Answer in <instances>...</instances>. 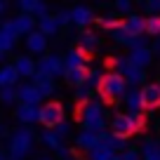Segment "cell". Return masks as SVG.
Returning <instances> with one entry per match:
<instances>
[{
  "mask_svg": "<svg viewBox=\"0 0 160 160\" xmlns=\"http://www.w3.org/2000/svg\"><path fill=\"white\" fill-rule=\"evenodd\" d=\"M139 94H141V106L144 108H160V85L151 82V85L139 87Z\"/></svg>",
  "mask_w": 160,
  "mask_h": 160,
  "instance_id": "obj_9",
  "label": "cell"
},
{
  "mask_svg": "<svg viewBox=\"0 0 160 160\" xmlns=\"http://www.w3.org/2000/svg\"><path fill=\"white\" fill-rule=\"evenodd\" d=\"M115 73L120 75V78L125 80L127 85H141L146 80V68H141V66L132 64L127 57H120V59H115Z\"/></svg>",
  "mask_w": 160,
  "mask_h": 160,
  "instance_id": "obj_4",
  "label": "cell"
},
{
  "mask_svg": "<svg viewBox=\"0 0 160 160\" xmlns=\"http://www.w3.org/2000/svg\"><path fill=\"white\" fill-rule=\"evenodd\" d=\"M101 78H104V73H101L99 68H87V75H85V82H82V85L97 90V87H99V82H101Z\"/></svg>",
  "mask_w": 160,
  "mask_h": 160,
  "instance_id": "obj_27",
  "label": "cell"
},
{
  "mask_svg": "<svg viewBox=\"0 0 160 160\" xmlns=\"http://www.w3.org/2000/svg\"><path fill=\"white\" fill-rule=\"evenodd\" d=\"M0 101L2 106H12L17 101V85H7V87H0Z\"/></svg>",
  "mask_w": 160,
  "mask_h": 160,
  "instance_id": "obj_26",
  "label": "cell"
},
{
  "mask_svg": "<svg viewBox=\"0 0 160 160\" xmlns=\"http://www.w3.org/2000/svg\"><path fill=\"white\" fill-rule=\"evenodd\" d=\"M26 50H28V54H45L47 50V38L40 31H33V33L26 35Z\"/></svg>",
  "mask_w": 160,
  "mask_h": 160,
  "instance_id": "obj_14",
  "label": "cell"
},
{
  "mask_svg": "<svg viewBox=\"0 0 160 160\" xmlns=\"http://www.w3.org/2000/svg\"><path fill=\"white\" fill-rule=\"evenodd\" d=\"M127 82L122 78H120L118 73H104V78H101V82H99V94H101V99L104 101H108V104H115L118 99H122V94H125V90H127Z\"/></svg>",
  "mask_w": 160,
  "mask_h": 160,
  "instance_id": "obj_3",
  "label": "cell"
},
{
  "mask_svg": "<svg viewBox=\"0 0 160 160\" xmlns=\"http://www.w3.org/2000/svg\"><path fill=\"white\" fill-rule=\"evenodd\" d=\"M54 153H57V158H61V160H64V158H68V155H71V151L66 148L64 144H59V146L54 148Z\"/></svg>",
  "mask_w": 160,
  "mask_h": 160,
  "instance_id": "obj_40",
  "label": "cell"
},
{
  "mask_svg": "<svg viewBox=\"0 0 160 160\" xmlns=\"http://www.w3.org/2000/svg\"><path fill=\"white\" fill-rule=\"evenodd\" d=\"M35 26H38V31H40L42 35H45V38H50V35L59 33V26H57L54 17H50V14H47V17H42V19H40Z\"/></svg>",
  "mask_w": 160,
  "mask_h": 160,
  "instance_id": "obj_24",
  "label": "cell"
},
{
  "mask_svg": "<svg viewBox=\"0 0 160 160\" xmlns=\"http://www.w3.org/2000/svg\"><path fill=\"white\" fill-rule=\"evenodd\" d=\"M64 160H75V158H73V155H68V158H64Z\"/></svg>",
  "mask_w": 160,
  "mask_h": 160,
  "instance_id": "obj_44",
  "label": "cell"
},
{
  "mask_svg": "<svg viewBox=\"0 0 160 160\" xmlns=\"http://www.w3.org/2000/svg\"><path fill=\"white\" fill-rule=\"evenodd\" d=\"M146 35H151V38L160 35V14H151L146 19Z\"/></svg>",
  "mask_w": 160,
  "mask_h": 160,
  "instance_id": "obj_28",
  "label": "cell"
},
{
  "mask_svg": "<svg viewBox=\"0 0 160 160\" xmlns=\"http://www.w3.org/2000/svg\"><path fill=\"white\" fill-rule=\"evenodd\" d=\"M38 160H54V158H50V155H40Z\"/></svg>",
  "mask_w": 160,
  "mask_h": 160,
  "instance_id": "obj_41",
  "label": "cell"
},
{
  "mask_svg": "<svg viewBox=\"0 0 160 160\" xmlns=\"http://www.w3.org/2000/svg\"><path fill=\"white\" fill-rule=\"evenodd\" d=\"M99 47V38H97V33H92V31H82L80 33V38H78V50L80 52H85L87 57H92V52Z\"/></svg>",
  "mask_w": 160,
  "mask_h": 160,
  "instance_id": "obj_15",
  "label": "cell"
},
{
  "mask_svg": "<svg viewBox=\"0 0 160 160\" xmlns=\"http://www.w3.org/2000/svg\"><path fill=\"white\" fill-rule=\"evenodd\" d=\"M31 82L38 87V92L42 94V99H45V97H52V94H54V90H57V87H54V78L40 73V71H35V73L31 75Z\"/></svg>",
  "mask_w": 160,
  "mask_h": 160,
  "instance_id": "obj_12",
  "label": "cell"
},
{
  "mask_svg": "<svg viewBox=\"0 0 160 160\" xmlns=\"http://www.w3.org/2000/svg\"><path fill=\"white\" fill-rule=\"evenodd\" d=\"M68 14H71V24L78 26V28H82V31H85L87 26L94 21V12H92V7H87V5H75V7H71Z\"/></svg>",
  "mask_w": 160,
  "mask_h": 160,
  "instance_id": "obj_8",
  "label": "cell"
},
{
  "mask_svg": "<svg viewBox=\"0 0 160 160\" xmlns=\"http://www.w3.org/2000/svg\"><path fill=\"white\" fill-rule=\"evenodd\" d=\"M87 61H90V57H87L85 52H80V50H71L68 54L64 57L66 68H75V66H87Z\"/></svg>",
  "mask_w": 160,
  "mask_h": 160,
  "instance_id": "obj_23",
  "label": "cell"
},
{
  "mask_svg": "<svg viewBox=\"0 0 160 160\" xmlns=\"http://www.w3.org/2000/svg\"><path fill=\"white\" fill-rule=\"evenodd\" d=\"M31 148H33V130H31V125H24L12 132L7 160H24L31 153Z\"/></svg>",
  "mask_w": 160,
  "mask_h": 160,
  "instance_id": "obj_2",
  "label": "cell"
},
{
  "mask_svg": "<svg viewBox=\"0 0 160 160\" xmlns=\"http://www.w3.org/2000/svg\"><path fill=\"white\" fill-rule=\"evenodd\" d=\"M2 57H5V54H2V52H0V61H2Z\"/></svg>",
  "mask_w": 160,
  "mask_h": 160,
  "instance_id": "obj_45",
  "label": "cell"
},
{
  "mask_svg": "<svg viewBox=\"0 0 160 160\" xmlns=\"http://www.w3.org/2000/svg\"><path fill=\"white\" fill-rule=\"evenodd\" d=\"M14 28L19 35H28L35 31V17L33 14H24V12H19V17H14Z\"/></svg>",
  "mask_w": 160,
  "mask_h": 160,
  "instance_id": "obj_19",
  "label": "cell"
},
{
  "mask_svg": "<svg viewBox=\"0 0 160 160\" xmlns=\"http://www.w3.org/2000/svg\"><path fill=\"white\" fill-rule=\"evenodd\" d=\"M78 111L75 115H80V125L82 130H90V132H106L108 122H106V113H104V106L101 101L97 99H90V101H78Z\"/></svg>",
  "mask_w": 160,
  "mask_h": 160,
  "instance_id": "obj_1",
  "label": "cell"
},
{
  "mask_svg": "<svg viewBox=\"0 0 160 160\" xmlns=\"http://www.w3.org/2000/svg\"><path fill=\"white\" fill-rule=\"evenodd\" d=\"M75 99H78V101H90V99H94V90H92V87H87V85L75 87Z\"/></svg>",
  "mask_w": 160,
  "mask_h": 160,
  "instance_id": "obj_29",
  "label": "cell"
},
{
  "mask_svg": "<svg viewBox=\"0 0 160 160\" xmlns=\"http://www.w3.org/2000/svg\"><path fill=\"white\" fill-rule=\"evenodd\" d=\"M158 146H160V141H158Z\"/></svg>",
  "mask_w": 160,
  "mask_h": 160,
  "instance_id": "obj_47",
  "label": "cell"
},
{
  "mask_svg": "<svg viewBox=\"0 0 160 160\" xmlns=\"http://www.w3.org/2000/svg\"><path fill=\"white\" fill-rule=\"evenodd\" d=\"M40 0H19V10L24 12V14H33L35 5H38Z\"/></svg>",
  "mask_w": 160,
  "mask_h": 160,
  "instance_id": "obj_34",
  "label": "cell"
},
{
  "mask_svg": "<svg viewBox=\"0 0 160 160\" xmlns=\"http://www.w3.org/2000/svg\"><path fill=\"white\" fill-rule=\"evenodd\" d=\"M52 132H54L59 139H64V137H68V134H71V125H68V122H59V125H57Z\"/></svg>",
  "mask_w": 160,
  "mask_h": 160,
  "instance_id": "obj_36",
  "label": "cell"
},
{
  "mask_svg": "<svg viewBox=\"0 0 160 160\" xmlns=\"http://www.w3.org/2000/svg\"><path fill=\"white\" fill-rule=\"evenodd\" d=\"M54 21H57V26H59V28L68 26V24H71V14H68V10H61L59 14H54Z\"/></svg>",
  "mask_w": 160,
  "mask_h": 160,
  "instance_id": "obj_35",
  "label": "cell"
},
{
  "mask_svg": "<svg viewBox=\"0 0 160 160\" xmlns=\"http://www.w3.org/2000/svg\"><path fill=\"white\" fill-rule=\"evenodd\" d=\"M35 71L50 75V78H64V73H66L64 57H59V54H42L40 61H35Z\"/></svg>",
  "mask_w": 160,
  "mask_h": 160,
  "instance_id": "obj_6",
  "label": "cell"
},
{
  "mask_svg": "<svg viewBox=\"0 0 160 160\" xmlns=\"http://www.w3.org/2000/svg\"><path fill=\"white\" fill-rule=\"evenodd\" d=\"M115 10L122 12V14H127V12L132 10V0H115Z\"/></svg>",
  "mask_w": 160,
  "mask_h": 160,
  "instance_id": "obj_38",
  "label": "cell"
},
{
  "mask_svg": "<svg viewBox=\"0 0 160 160\" xmlns=\"http://www.w3.org/2000/svg\"><path fill=\"white\" fill-rule=\"evenodd\" d=\"M2 12H5V2H2V0H0V14H2Z\"/></svg>",
  "mask_w": 160,
  "mask_h": 160,
  "instance_id": "obj_42",
  "label": "cell"
},
{
  "mask_svg": "<svg viewBox=\"0 0 160 160\" xmlns=\"http://www.w3.org/2000/svg\"><path fill=\"white\" fill-rule=\"evenodd\" d=\"M0 127H2V120H0Z\"/></svg>",
  "mask_w": 160,
  "mask_h": 160,
  "instance_id": "obj_46",
  "label": "cell"
},
{
  "mask_svg": "<svg viewBox=\"0 0 160 160\" xmlns=\"http://www.w3.org/2000/svg\"><path fill=\"white\" fill-rule=\"evenodd\" d=\"M0 87H2V85H0Z\"/></svg>",
  "mask_w": 160,
  "mask_h": 160,
  "instance_id": "obj_48",
  "label": "cell"
},
{
  "mask_svg": "<svg viewBox=\"0 0 160 160\" xmlns=\"http://www.w3.org/2000/svg\"><path fill=\"white\" fill-rule=\"evenodd\" d=\"M17 120L19 122H24V125H33V122H38V106H31V104H19L14 111Z\"/></svg>",
  "mask_w": 160,
  "mask_h": 160,
  "instance_id": "obj_17",
  "label": "cell"
},
{
  "mask_svg": "<svg viewBox=\"0 0 160 160\" xmlns=\"http://www.w3.org/2000/svg\"><path fill=\"white\" fill-rule=\"evenodd\" d=\"M14 68L17 73H19V78H31V75L35 73V61L31 59L28 54H21L14 59Z\"/></svg>",
  "mask_w": 160,
  "mask_h": 160,
  "instance_id": "obj_20",
  "label": "cell"
},
{
  "mask_svg": "<svg viewBox=\"0 0 160 160\" xmlns=\"http://www.w3.org/2000/svg\"><path fill=\"white\" fill-rule=\"evenodd\" d=\"M139 151H141V160H160V146L153 139H146Z\"/></svg>",
  "mask_w": 160,
  "mask_h": 160,
  "instance_id": "obj_25",
  "label": "cell"
},
{
  "mask_svg": "<svg viewBox=\"0 0 160 160\" xmlns=\"http://www.w3.org/2000/svg\"><path fill=\"white\" fill-rule=\"evenodd\" d=\"M33 17H38V19L47 17V2H45V0H40L38 5H35V10H33Z\"/></svg>",
  "mask_w": 160,
  "mask_h": 160,
  "instance_id": "obj_37",
  "label": "cell"
},
{
  "mask_svg": "<svg viewBox=\"0 0 160 160\" xmlns=\"http://www.w3.org/2000/svg\"><path fill=\"white\" fill-rule=\"evenodd\" d=\"M146 10L151 14H160V0H146Z\"/></svg>",
  "mask_w": 160,
  "mask_h": 160,
  "instance_id": "obj_39",
  "label": "cell"
},
{
  "mask_svg": "<svg viewBox=\"0 0 160 160\" xmlns=\"http://www.w3.org/2000/svg\"><path fill=\"white\" fill-rule=\"evenodd\" d=\"M19 82V73H17L14 64H2L0 66V85L7 87V85H17Z\"/></svg>",
  "mask_w": 160,
  "mask_h": 160,
  "instance_id": "obj_22",
  "label": "cell"
},
{
  "mask_svg": "<svg viewBox=\"0 0 160 160\" xmlns=\"http://www.w3.org/2000/svg\"><path fill=\"white\" fill-rule=\"evenodd\" d=\"M17 101L19 104H31V106H38L42 101V94L38 92V87L33 82H26V85L17 87Z\"/></svg>",
  "mask_w": 160,
  "mask_h": 160,
  "instance_id": "obj_10",
  "label": "cell"
},
{
  "mask_svg": "<svg viewBox=\"0 0 160 160\" xmlns=\"http://www.w3.org/2000/svg\"><path fill=\"white\" fill-rule=\"evenodd\" d=\"M99 144V134L97 132H90V130H82L78 137H75V148L78 151H92L94 146Z\"/></svg>",
  "mask_w": 160,
  "mask_h": 160,
  "instance_id": "obj_18",
  "label": "cell"
},
{
  "mask_svg": "<svg viewBox=\"0 0 160 160\" xmlns=\"http://www.w3.org/2000/svg\"><path fill=\"white\" fill-rule=\"evenodd\" d=\"M127 59H130L132 64H137V66H141V68H146V66L153 61V50H151L148 45H146V47H137V50H130Z\"/></svg>",
  "mask_w": 160,
  "mask_h": 160,
  "instance_id": "obj_16",
  "label": "cell"
},
{
  "mask_svg": "<svg viewBox=\"0 0 160 160\" xmlns=\"http://www.w3.org/2000/svg\"><path fill=\"white\" fill-rule=\"evenodd\" d=\"M14 42L17 40H12L10 35H5L2 31H0V52H2V54H7V52L14 50Z\"/></svg>",
  "mask_w": 160,
  "mask_h": 160,
  "instance_id": "obj_31",
  "label": "cell"
},
{
  "mask_svg": "<svg viewBox=\"0 0 160 160\" xmlns=\"http://www.w3.org/2000/svg\"><path fill=\"white\" fill-rule=\"evenodd\" d=\"M0 31H2V33H5V35H10L12 40H17V38H19V33H17V28H14V21H12V19L2 21V26H0Z\"/></svg>",
  "mask_w": 160,
  "mask_h": 160,
  "instance_id": "obj_33",
  "label": "cell"
},
{
  "mask_svg": "<svg viewBox=\"0 0 160 160\" xmlns=\"http://www.w3.org/2000/svg\"><path fill=\"white\" fill-rule=\"evenodd\" d=\"M122 104L127 106V111L130 113H144V106H141V94H139V87L137 85H130L125 90V94H122Z\"/></svg>",
  "mask_w": 160,
  "mask_h": 160,
  "instance_id": "obj_11",
  "label": "cell"
},
{
  "mask_svg": "<svg viewBox=\"0 0 160 160\" xmlns=\"http://www.w3.org/2000/svg\"><path fill=\"white\" fill-rule=\"evenodd\" d=\"M85 75H87V66H75V68H66L64 78L68 85L73 87H80L82 82H85Z\"/></svg>",
  "mask_w": 160,
  "mask_h": 160,
  "instance_id": "obj_21",
  "label": "cell"
},
{
  "mask_svg": "<svg viewBox=\"0 0 160 160\" xmlns=\"http://www.w3.org/2000/svg\"><path fill=\"white\" fill-rule=\"evenodd\" d=\"M40 141H42V144H45V146H50V148H52V151H54V148H57V146H59V144H61V139H59V137H57V134H54V132H52V130H47V132H45V134L40 137Z\"/></svg>",
  "mask_w": 160,
  "mask_h": 160,
  "instance_id": "obj_30",
  "label": "cell"
},
{
  "mask_svg": "<svg viewBox=\"0 0 160 160\" xmlns=\"http://www.w3.org/2000/svg\"><path fill=\"white\" fill-rule=\"evenodd\" d=\"M120 158L122 160H141V151L137 148V146H127V148L120 153Z\"/></svg>",
  "mask_w": 160,
  "mask_h": 160,
  "instance_id": "obj_32",
  "label": "cell"
},
{
  "mask_svg": "<svg viewBox=\"0 0 160 160\" xmlns=\"http://www.w3.org/2000/svg\"><path fill=\"white\" fill-rule=\"evenodd\" d=\"M120 26L130 35H146V19L139 14H127L125 19L120 21Z\"/></svg>",
  "mask_w": 160,
  "mask_h": 160,
  "instance_id": "obj_13",
  "label": "cell"
},
{
  "mask_svg": "<svg viewBox=\"0 0 160 160\" xmlns=\"http://www.w3.org/2000/svg\"><path fill=\"white\" fill-rule=\"evenodd\" d=\"M38 122L47 130H54L59 122H64V106L59 101H50L38 108Z\"/></svg>",
  "mask_w": 160,
  "mask_h": 160,
  "instance_id": "obj_5",
  "label": "cell"
},
{
  "mask_svg": "<svg viewBox=\"0 0 160 160\" xmlns=\"http://www.w3.org/2000/svg\"><path fill=\"white\" fill-rule=\"evenodd\" d=\"M108 127H111V134L120 137V139H130L134 134V122H132L130 113H115L113 120L108 122Z\"/></svg>",
  "mask_w": 160,
  "mask_h": 160,
  "instance_id": "obj_7",
  "label": "cell"
},
{
  "mask_svg": "<svg viewBox=\"0 0 160 160\" xmlns=\"http://www.w3.org/2000/svg\"><path fill=\"white\" fill-rule=\"evenodd\" d=\"M0 160H7V155L2 153V148H0Z\"/></svg>",
  "mask_w": 160,
  "mask_h": 160,
  "instance_id": "obj_43",
  "label": "cell"
}]
</instances>
